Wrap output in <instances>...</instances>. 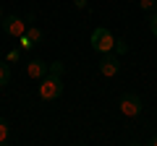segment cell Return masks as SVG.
<instances>
[{
	"label": "cell",
	"instance_id": "cell-18",
	"mask_svg": "<svg viewBox=\"0 0 157 146\" xmlns=\"http://www.w3.org/2000/svg\"><path fill=\"white\" fill-rule=\"evenodd\" d=\"M0 21H3V8H0Z\"/></svg>",
	"mask_w": 157,
	"mask_h": 146
},
{
	"label": "cell",
	"instance_id": "cell-16",
	"mask_svg": "<svg viewBox=\"0 0 157 146\" xmlns=\"http://www.w3.org/2000/svg\"><path fill=\"white\" fill-rule=\"evenodd\" d=\"M73 3H76L78 8H86V0H73Z\"/></svg>",
	"mask_w": 157,
	"mask_h": 146
},
{
	"label": "cell",
	"instance_id": "cell-1",
	"mask_svg": "<svg viewBox=\"0 0 157 146\" xmlns=\"http://www.w3.org/2000/svg\"><path fill=\"white\" fill-rule=\"evenodd\" d=\"M60 94H63V81H60V76L47 73V76L39 78V99L52 102V99H58Z\"/></svg>",
	"mask_w": 157,
	"mask_h": 146
},
{
	"label": "cell",
	"instance_id": "cell-10",
	"mask_svg": "<svg viewBox=\"0 0 157 146\" xmlns=\"http://www.w3.org/2000/svg\"><path fill=\"white\" fill-rule=\"evenodd\" d=\"M47 73H52V76H63V63H60V60L47 63Z\"/></svg>",
	"mask_w": 157,
	"mask_h": 146
},
{
	"label": "cell",
	"instance_id": "cell-11",
	"mask_svg": "<svg viewBox=\"0 0 157 146\" xmlns=\"http://www.w3.org/2000/svg\"><path fill=\"white\" fill-rule=\"evenodd\" d=\"M149 31H152V37H157V5L152 11V16H149Z\"/></svg>",
	"mask_w": 157,
	"mask_h": 146
},
{
	"label": "cell",
	"instance_id": "cell-2",
	"mask_svg": "<svg viewBox=\"0 0 157 146\" xmlns=\"http://www.w3.org/2000/svg\"><path fill=\"white\" fill-rule=\"evenodd\" d=\"M89 45H92V50H94V52H102V55H105V52H110L113 47H115V37H113L110 29L100 26V29H94V31H92Z\"/></svg>",
	"mask_w": 157,
	"mask_h": 146
},
{
	"label": "cell",
	"instance_id": "cell-4",
	"mask_svg": "<svg viewBox=\"0 0 157 146\" xmlns=\"http://www.w3.org/2000/svg\"><path fill=\"white\" fill-rule=\"evenodd\" d=\"M141 99L136 94H123L121 97V112L126 115V118H136V115H141Z\"/></svg>",
	"mask_w": 157,
	"mask_h": 146
},
{
	"label": "cell",
	"instance_id": "cell-13",
	"mask_svg": "<svg viewBox=\"0 0 157 146\" xmlns=\"http://www.w3.org/2000/svg\"><path fill=\"white\" fill-rule=\"evenodd\" d=\"M139 5H141V11H155L157 0H139Z\"/></svg>",
	"mask_w": 157,
	"mask_h": 146
},
{
	"label": "cell",
	"instance_id": "cell-3",
	"mask_svg": "<svg viewBox=\"0 0 157 146\" xmlns=\"http://www.w3.org/2000/svg\"><path fill=\"white\" fill-rule=\"evenodd\" d=\"M0 26H3V31H6L8 37H24V34H26V21L18 18V16H3Z\"/></svg>",
	"mask_w": 157,
	"mask_h": 146
},
{
	"label": "cell",
	"instance_id": "cell-9",
	"mask_svg": "<svg viewBox=\"0 0 157 146\" xmlns=\"http://www.w3.org/2000/svg\"><path fill=\"white\" fill-rule=\"evenodd\" d=\"M8 136H11V125H8L6 118H0V146L8 141Z\"/></svg>",
	"mask_w": 157,
	"mask_h": 146
},
{
	"label": "cell",
	"instance_id": "cell-8",
	"mask_svg": "<svg viewBox=\"0 0 157 146\" xmlns=\"http://www.w3.org/2000/svg\"><path fill=\"white\" fill-rule=\"evenodd\" d=\"M26 37H29V42H32V45H39L45 34H42V29H37V26H26Z\"/></svg>",
	"mask_w": 157,
	"mask_h": 146
},
{
	"label": "cell",
	"instance_id": "cell-15",
	"mask_svg": "<svg viewBox=\"0 0 157 146\" xmlns=\"http://www.w3.org/2000/svg\"><path fill=\"white\" fill-rule=\"evenodd\" d=\"M18 57H21V52H18V50H11V52H8V63H16Z\"/></svg>",
	"mask_w": 157,
	"mask_h": 146
},
{
	"label": "cell",
	"instance_id": "cell-12",
	"mask_svg": "<svg viewBox=\"0 0 157 146\" xmlns=\"http://www.w3.org/2000/svg\"><path fill=\"white\" fill-rule=\"evenodd\" d=\"M113 50H115V55H126V52H128V45H126L123 39H115V47H113Z\"/></svg>",
	"mask_w": 157,
	"mask_h": 146
},
{
	"label": "cell",
	"instance_id": "cell-14",
	"mask_svg": "<svg viewBox=\"0 0 157 146\" xmlns=\"http://www.w3.org/2000/svg\"><path fill=\"white\" fill-rule=\"evenodd\" d=\"M18 42H21V47H24V50H32V42H29V37H26V34H24V37H18Z\"/></svg>",
	"mask_w": 157,
	"mask_h": 146
},
{
	"label": "cell",
	"instance_id": "cell-7",
	"mask_svg": "<svg viewBox=\"0 0 157 146\" xmlns=\"http://www.w3.org/2000/svg\"><path fill=\"white\" fill-rule=\"evenodd\" d=\"M8 84H11V63L0 60V86H8Z\"/></svg>",
	"mask_w": 157,
	"mask_h": 146
},
{
	"label": "cell",
	"instance_id": "cell-5",
	"mask_svg": "<svg viewBox=\"0 0 157 146\" xmlns=\"http://www.w3.org/2000/svg\"><path fill=\"white\" fill-rule=\"evenodd\" d=\"M118 71H121V60H118L115 55H110V52H105V57L100 60V73L105 78H113Z\"/></svg>",
	"mask_w": 157,
	"mask_h": 146
},
{
	"label": "cell",
	"instance_id": "cell-17",
	"mask_svg": "<svg viewBox=\"0 0 157 146\" xmlns=\"http://www.w3.org/2000/svg\"><path fill=\"white\" fill-rule=\"evenodd\" d=\"M149 146H157V133H155V136L149 138Z\"/></svg>",
	"mask_w": 157,
	"mask_h": 146
},
{
	"label": "cell",
	"instance_id": "cell-6",
	"mask_svg": "<svg viewBox=\"0 0 157 146\" xmlns=\"http://www.w3.org/2000/svg\"><path fill=\"white\" fill-rule=\"evenodd\" d=\"M26 73L32 78H42V76H47V63L39 60V57H34V60L26 63Z\"/></svg>",
	"mask_w": 157,
	"mask_h": 146
}]
</instances>
